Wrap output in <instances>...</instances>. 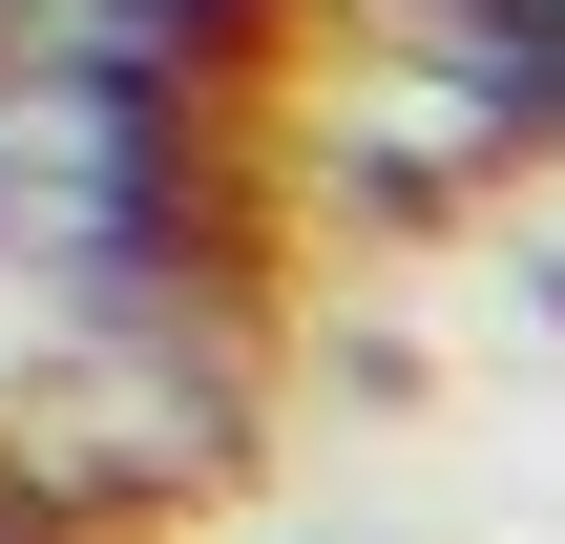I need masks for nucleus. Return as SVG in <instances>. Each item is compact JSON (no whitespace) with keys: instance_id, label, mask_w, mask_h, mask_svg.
I'll list each match as a JSON object with an SVG mask.
<instances>
[{"instance_id":"obj_1","label":"nucleus","mask_w":565,"mask_h":544,"mask_svg":"<svg viewBox=\"0 0 565 544\" xmlns=\"http://www.w3.org/2000/svg\"><path fill=\"white\" fill-rule=\"evenodd\" d=\"M63 294L105 356H231L252 335V168H231V63L189 42H42V189Z\"/></svg>"},{"instance_id":"obj_2","label":"nucleus","mask_w":565,"mask_h":544,"mask_svg":"<svg viewBox=\"0 0 565 544\" xmlns=\"http://www.w3.org/2000/svg\"><path fill=\"white\" fill-rule=\"evenodd\" d=\"M419 42L482 147H565V0H419Z\"/></svg>"},{"instance_id":"obj_3","label":"nucleus","mask_w":565,"mask_h":544,"mask_svg":"<svg viewBox=\"0 0 565 544\" xmlns=\"http://www.w3.org/2000/svg\"><path fill=\"white\" fill-rule=\"evenodd\" d=\"M294 0H42V42H189V63H252Z\"/></svg>"},{"instance_id":"obj_4","label":"nucleus","mask_w":565,"mask_h":544,"mask_svg":"<svg viewBox=\"0 0 565 544\" xmlns=\"http://www.w3.org/2000/svg\"><path fill=\"white\" fill-rule=\"evenodd\" d=\"M0 544H84V503H63V482H42L21 440H0Z\"/></svg>"},{"instance_id":"obj_5","label":"nucleus","mask_w":565,"mask_h":544,"mask_svg":"<svg viewBox=\"0 0 565 544\" xmlns=\"http://www.w3.org/2000/svg\"><path fill=\"white\" fill-rule=\"evenodd\" d=\"M21 189H42V126H21V84H0V231H21Z\"/></svg>"}]
</instances>
